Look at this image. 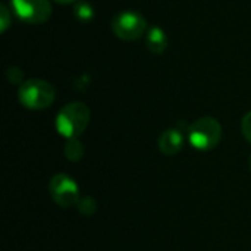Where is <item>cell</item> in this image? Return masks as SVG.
<instances>
[{
  "mask_svg": "<svg viewBox=\"0 0 251 251\" xmlns=\"http://www.w3.org/2000/svg\"><path fill=\"white\" fill-rule=\"evenodd\" d=\"M222 140V125L212 116H204L194 121L188 126V141L200 151L213 150Z\"/></svg>",
  "mask_w": 251,
  "mask_h": 251,
  "instance_id": "obj_3",
  "label": "cell"
},
{
  "mask_svg": "<svg viewBox=\"0 0 251 251\" xmlns=\"http://www.w3.org/2000/svg\"><path fill=\"white\" fill-rule=\"evenodd\" d=\"M113 34L125 41L138 40L147 29L146 18L134 10H124L112 21Z\"/></svg>",
  "mask_w": 251,
  "mask_h": 251,
  "instance_id": "obj_4",
  "label": "cell"
},
{
  "mask_svg": "<svg viewBox=\"0 0 251 251\" xmlns=\"http://www.w3.org/2000/svg\"><path fill=\"white\" fill-rule=\"evenodd\" d=\"M90 109L81 101H72L63 106L56 116V129L66 140L78 138L88 126Z\"/></svg>",
  "mask_w": 251,
  "mask_h": 251,
  "instance_id": "obj_1",
  "label": "cell"
},
{
  "mask_svg": "<svg viewBox=\"0 0 251 251\" xmlns=\"http://www.w3.org/2000/svg\"><path fill=\"white\" fill-rule=\"evenodd\" d=\"M241 131H243L244 138L251 144V112L244 115L243 122H241Z\"/></svg>",
  "mask_w": 251,
  "mask_h": 251,
  "instance_id": "obj_14",
  "label": "cell"
},
{
  "mask_svg": "<svg viewBox=\"0 0 251 251\" xmlns=\"http://www.w3.org/2000/svg\"><path fill=\"white\" fill-rule=\"evenodd\" d=\"M249 166H250V171H251V157H250V160H249Z\"/></svg>",
  "mask_w": 251,
  "mask_h": 251,
  "instance_id": "obj_16",
  "label": "cell"
},
{
  "mask_svg": "<svg viewBox=\"0 0 251 251\" xmlns=\"http://www.w3.org/2000/svg\"><path fill=\"white\" fill-rule=\"evenodd\" d=\"M54 1H57V3H60V4H68V3H74V1H76V0H54Z\"/></svg>",
  "mask_w": 251,
  "mask_h": 251,
  "instance_id": "obj_15",
  "label": "cell"
},
{
  "mask_svg": "<svg viewBox=\"0 0 251 251\" xmlns=\"http://www.w3.org/2000/svg\"><path fill=\"white\" fill-rule=\"evenodd\" d=\"M6 76H7L9 82H12V84H22L24 82V72L16 66H10L6 72Z\"/></svg>",
  "mask_w": 251,
  "mask_h": 251,
  "instance_id": "obj_12",
  "label": "cell"
},
{
  "mask_svg": "<svg viewBox=\"0 0 251 251\" xmlns=\"http://www.w3.org/2000/svg\"><path fill=\"white\" fill-rule=\"evenodd\" d=\"M10 22H12V18H10L9 9L4 4H1L0 6V29H1V32H4L7 29Z\"/></svg>",
  "mask_w": 251,
  "mask_h": 251,
  "instance_id": "obj_13",
  "label": "cell"
},
{
  "mask_svg": "<svg viewBox=\"0 0 251 251\" xmlns=\"http://www.w3.org/2000/svg\"><path fill=\"white\" fill-rule=\"evenodd\" d=\"M49 193L53 201L60 207H72L79 201V187L75 179L66 174H56L50 179Z\"/></svg>",
  "mask_w": 251,
  "mask_h": 251,
  "instance_id": "obj_5",
  "label": "cell"
},
{
  "mask_svg": "<svg viewBox=\"0 0 251 251\" xmlns=\"http://www.w3.org/2000/svg\"><path fill=\"white\" fill-rule=\"evenodd\" d=\"M63 153H65V157L69 162H79L84 157V146L78 138L68 140L66 144H65Z\"/></svg>",
  "mask_w": 251,
  "mask_h": 251,
  "instance_id": "obj_9",
  "label": "cell"
},
{
  "mask_svg": "<svg viewBox=\"0 0 251 251\" xmlns=\"http://www.w3.org/2000/svg\"><path fill=\"white\" fill-rule=\"evenodd\" d=\"M54 87L44 79H26L19 85L18 99L21 104L31 110H43L53 104Z\"/></svg>",
  "mask_w": 251,
  "mask_h": 251,
  "instance_id": "obj_2",
  "label": "cell"
},
{
  "mask_svg": "<svg viewBox=\"0 0 251 251\" xmlns=\"http://www.w3.org/2000/svg\"><path fill=\"white\" fill-rule=\"evenodd\" d=\"M74 15L79 22H90L94 18V7L84 0H79L74 7Z\"/></svg>",
  "mask_w": 251,
  "mask_h": 251,
  "instance_id": "obj_10",
  "label": "cell"
},
{
  "mask_svg": "<svg viewBox=\"0 0 251 251\" xmlns=\"http://www.w3.org/2000/svg\"><path fill=\"white\" fill-rule=\"evenodd\" d=\"M147 47L151 53L154 54H162L166 47H168V37L165 31L159 26H151L147 31V38H146Z\"/></svg>",
  "mask_w": 251,
  "mask_h": 251,
  "instance_id": "obj_8",
  "label": "cell"
},
{
  "mask_svg": "<svg viewBox=\"0 0 251 251\" xmlns=\"http://www.w3.org/2000/svg\"><path fill=\"white\" fill-rule=\"evenodd\" d=\"M184 147V135L179 129L171 128L159 137V150L165 156H175Z\"/></svg>",
  "mask_w": 251,
  "mask_h": 251,
  "instance_id": "obj_7",
  "label": "cell"
},
{
  "mask_svg": "<svg viewBox=\"0 0 251 251\" xmlns=\"http://www.w3.org/2000/svg\"><path fill=\"white\" fill-rule=\"evenodd\" d=\"M13 13L26 24H43L51 15L49 0H12Z\"/></svg>",
  "mask_w": 251,
  "mask_h": 251,
  "instance_id": "obj_6",
  "label": "cell"
},
{
  "mask_svg": "<svg viewBox=\"0 0 251 251\" xmlns=\"http://www.w3.org/2000/svg\"><path fill=\"white\" fill-rule=\"evenodd\" d=\"M76 206H78L79 213L84 215V216H91L97 210V203L91 197H82V199H79V201H78Z\"/></svg>",
  "mask_w": 251,
  "mask_h": 251,
  "instance_id": "obj_11",
  "label": "cell"
}]
</instances>
